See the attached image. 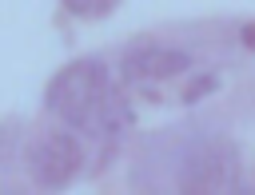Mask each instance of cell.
<instances>
[{
    "label": "cell",
    "mask_w": 255,
    "mask_h": 195,
    "mask_svg": "<svg viewBox=\"0 0 255 195\" xmlns=\"http://www.w3.org/2000/svg\"><path fill=\"white\" fill-rule=\"evenodd\" d=\"M84 167V147L72 131H48L28 151V171L40 187H68Z\"/></svg>",
    "instance_id": "3957f363"
},
{
    "label": "cell",
    "mask_w": 255,
    "mask_h": 195,
    "mask_svg": "<svg viewBox=\"0 0 255 195\" xmlns=\"http://www.w3.org/2000/svg\"><path fill=\"white\" fill-rule=\"evenodd\" d=\"M243 44L255 48V24H243Z\"/></svg>",
    "instance_id": "52a82bcc"
},
{
    "label": "cell",
    "mask_w": 255,
    "mask_h": 195,
    "mask_svg": "<svg viewBox=\"0 0 255 195\" xmlns=\"http://www.w3.org/2000/svg\"><path fill=\"white\" fill-rule=\"evenodd\" d=\"M215 84H219L215 76H199V80H195V84H191V88L183 92V103H195V99H203V96H211V88H215Z\"/></svg>",
    "instance_id": "8992f818"
},
{
    "label": "cell",
    "mask_w": 255,
    "mask_h": 195,
    "mask_svg": "<svg viewBox=\"0 0 255 195\" xmlns=\"http://www.w3.org/2000/svg\"><path fill=\"white\" fill-rule=\"evenodd\" d=\"M44 107L56 119H64L72 131H84L100 143L116 139L131 123V107L100 60L64 64L44 88Z\"/></svg>",
    "instance_id": "6da1fadb"
},
{
    "label": "cell",
    "mask_w": 255,
    "mask_h": 195,
    "mask_svg": "<svg viewBox=\"0 0 255 195\" xmlns=\"http://www.w3.org/2000/svg\"><path fill=\"white\" fill-rule=\"evenodd\" d=\"M124 76L131 84H159V80H171L179 72L191 68V56L179 52V48H163V44H143V48H131L124 56Z\"/></svg>",
    "instance_id": "277c9868"
},
{
    "label": "cell",
    "mask_w": 255,
    "mask_h": 195,
    "mask_svg": "<svg viewBox=\"0 0 255 195\" xmlns=\"http://www.w3.org/2000/svg\"><path fill=\"white\" fill-rule=\"evenodd\" d=\"M64 4V12H72V16H80V20H100V16H108L120 0H60Z\"/></svg>",
    "instance_id": "5b68a950"
},
{
    "label": "cell",
    "mask_w": 255,
    "mask_h": 195,
    "mask_svg": "<svg viewBox=\"0 0 255 195\" xmlns=\"http://www.w3.org/2000/svg\"><path fill=\"white\" fill-rule=\"evenodd\" d=\"M175 191L183 195H219V191H243V167L239 147L223 135H203L191 147H183Z\"/></svg>",
    "instance_id": "7a4b0ae2"
}]
</instances>
